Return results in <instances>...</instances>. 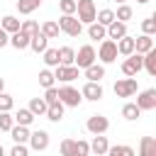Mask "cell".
Segmentation results:
<instances>
[{
	"label": "cell",
	"instance_id": "cell-1",
	"mask_svg": "<svg viewBox=\"0 0 156 156\" xmlns=\"http://www.w3.org/2000/svg\"><path fill=\"white\" fill-rule=\"evenodd\" d=\"M76 12H78L76 20H78L80 24H93V22H95V15H98L93 0H76Z\"/></svg>",
	"mask_w": 156,
	"mask_h": 156
},
{
	"label": "cell",
	"instance_id": "cell-2",
	"mask_svg": "<svg viewBox=\"0 0 156 156\" xmlns=\"http://www.w3.org/2000/svg\"><path fill=\"white\" fill-rule=\"evenodd\" d=\"M93 63H98V56H95V49L90 46V44H83L78 51H76V61H73V66L80 71H85L88 66H93Z\"/></svg>",
	"mask_w": 156,
	"mask_h": 156
},
{
	"label": "cell",
	"instance_id": "cell-3",
	"mask_svg": "<svg viewBox=\"0 0 156 156\" xmlns=\"http://www.w3.org/2000/svg\"><path fill=\"white\" fill-rule=\"evenodd\" d=\"M58 102H61L63 107H78V105L83 102L80 90L73 88V85H61V88H58Z\"/></svg>",
	"mask_w": 156,
	"mask_h": 156
},
{
	"label": "cell",
	"instance_id": "cell-4",
	"mask_svg": "<svg viewBox=\"0 0 156 156\" xmlns=\"http://www.w3.org/2000/svg\"><path fill=\"white\" fill-rule=\"evenodd\" d=\"M56 24H58V32H63L68 37H80V32H83V24L76 20V15H61V20Z\"/></svg>",
	"mask_w": 156,
	"mask_h": 156
},
{
	"label": "cell",
	"instance_id": "cell-5",
	"mask_svg": "<svg viewBox=\"0 0 156 156\" xmlns=\"http://www.w3.org/2000/svg\"><path fill=\"white\" fill-rule=\"evenodd\" d=\"M95 56L102 61V66L105 63H115L117 61V44L112 39H102L100 46H98V51H95Z\"/></svg>",
	"mask_w": 156,
	"mask_h": 156
},
{
	"label": "cell",
	"instance_id": "cell-6",
	"mask_svg": "<svg viewBox=\"0 0 156 156\" xmlns=\"http://www.w3.org/2000/svg\"><path fill=\"white\" fill-rule=\"evenodd\" d=\"M144 68V56L141 54H132V56H127L124 61H122V73L127 76V78H136V73Z\"/></svg>",
	"mask_w": 156,
	"mask_h": 156
},
{
	"label": "cell",
	"instance_id": "cell-7",
	"mask_svg": "<svg viewBox=\"0 0 156 156\" xmlns=\"http://www.w3.org/2000/svg\"><path fill=\"white\" fill-rule=\"evenodd\" d=\"M136 90H139L136 78H119L115 83V95L117 98H132V95H136Z\"/></svg>",
	"mask_w": 156,
	"mask_h": 156
},
{
	"label": "cell",
	"instance_id": "cell-8",
	"mask_svg": "<svg viewBox=\"0 0 156 156\" xmlns=\"http://www.w3.org/2000/svg\"><path fill=\"white\" fill-rule=\"evenodd\" d=\"M85 129H88L93 136L105 134V132L110 129V119H107L105 115H90V117H88V122H85Z\"/></svg>",
	"mask_w": 156,
	"mask_h": 156
},
{
	"label": "cell",
	"instance_id": "cell-9",
	"mask_svg": "<svg viewBox=\"0 0 156 156\" xmlns=\"http://www.w3.org/2000/svg\"><path fill=\"white\" fill-rule=\"evenodd\" d=\"M141 112H149V110H156V88H146L136 95V102H134Z\"/></svg>",
	"mask_w": 156,
	"mask_h": 156
},
{
	"label": "cell",
	"instance_id": "cell-10",
	"mask_svg": "<svg viewBox=\"0 0 156 156\" xmlns=\"http://www.w3.org/2000/svg\"><path fill=\"white\" fill-rule=\"evenodd\" d=\"M54 78L63 85H71L76 78H78V68L76 66H56L54 68Z\"/></svg>",
	"mask_w": 156,
	"mask_h": 156
},
{
	"label": "cell",
	"instance_id": "cell-11",
	"mask_svg": "<svg viewBox=\"0 0 156 156\" xmlns=\"http://www.w3.org/2000/svg\"><path fill=\"white\" fill-rule=\"evenodd\" d=\"M49 141H51L49 132H46V129H37V132L29 134V141H27V144H29L34 151H44V149H49Z\"/></svg>",
	"mask_w": 156,
	"mask_h": 156
},
{
	"label": "cell",
	"instance_id": "cell-12",
	"mask_svg": "<svg viewBox=\"0 0 156 156\" xmlns=\"http://www.w3.org/2000/svg\"><path fill=\"white\" fill-rule=\"evenodd\" d=\"M102 95H105V90H102L100 83H85V85L80 88V98H83V100L98 102V100H102Z\"/></svg>",
	"mask_w": 156,
	"mask_h": 156
},
{
	"label": "cell",
	"instance_id": "cell-13",
	"mask_svg": "<svg viewBox=\"0 0 156 156\" xmlns=\"http://www.w3.org/2000/svg\"><path fill=\"white\" fill-rule=\"evenodd\" d=\"M88 144H90V154H95V156H105V154H107V149H110V141H107V136H105V134L93 136V141H88Z\"/></svg>",
	"mask_w": 156,
	"mask_h": 156
},
{
	"label": "cell",
	"instance_id": "cell-14",
	"mask_svg": "<svg viewBox=\"0 0 156 156\" xmlns=\"http://www.w3.org/2000/svg\"><path fill=\"white\" fill-rule=\"evenodd\" d=\"M154 49V37H146V34H139V37H134V54H146V51H151Z\"/></svg>",
	"mask_w": 156,
	"mask_h": 156
},
{
	"label": "cell",
	"instance_id": "cell-15",
	"mask_svg": "<svg viewBox=\"0 0 156 156\" xmlns=\"http://www.w3.org/2000/svg\"><path fill=\"white\" fill-rule=\"evenodd\" d=\"M102 78H105V66L102 63H93V66L85 68V80L88 83H100Z\"/></svg>",
	"mask_w": 156,
	"mask_h": 156
},
{
	"label": "cell",
	"instance_id": "cell-16",
	"mask_svg": "<svg viewBox=\"0 0 156 156\" xmlns=\"http://www.w3.org/2000/svg\"><path fill=\"white\" fill-rule=\"evenodd\" d=\"M122 37H127V24L115 20V22L107 27V39H112V41H119Z\"/></svg>",
	"mask_w": 156,
	"mask_h": 156
},
{
	"label": "cell",
	"instance_id": "cell-17",
	"mask_svg": "<svg viewBox=\"0 0 156 156\" xmlns=\"http://www.w3.org/2000/svg\"><path fill=\"white\" fill-rule=\"evenodd\" d=\"M115 44H117V54H119V56H124V58H127V56H132V54H134V37H129V34H127V37H122V39H119V41H115Z\"/></svg>",
	"mask_w": 156,
	"mask_h": 156
},
{
	"label": "cell",
	"instance_id": "cell-18",
	"mask_svg": "<svg viewBox=\"0 0 156 156\" xmlns=\"http://www.w3.org/2000/svg\"><path fill=\"white\" fill-rule=\"evenodd\" d=\"M139 156H156V139L154 136L139 139Z\"/></svg>",
	"mask_w": 156,
	"mask_h": 156
},
{
	"label": "cell",
	"instance_id": "cell-19",
	"mask_svg": "<svg viewBox=\"0 0 156 156\" xmlns=\"http://www.w3.org/2000/svg\"><path fill=\"white\" fill-rule=\"evenodd\" d=\"M20 20L15 17V15H5L2 20H0V29L2 32H7V34H15V32H20Z\"/></svg>",
	"mask_w": 156,
	"mask_h": 156
},
{
	"label": "cell",
	"instance_id": "cell-20",
	"mask_svg": "<svg viewBox=\"0 0 156 156\" xmlns=\"http://www.w3.org/2000/svg\"><path fill=\"white\" fill-rule=\"evenodd\" d=\"M29 49H32V51H37V54H44V51L49 49V39L39 32V34L29 37Z\"/></svg>",
	"mask_w": 156,
	"mask_h": 156
},
{
	"label": "cell",
	"instance_id": "cell-21",
	"mask_svg": "<svg viewBox=\"0 0 156 156\" xmlns=\"http://www.w3.org/2000/svg\"><path fill=\"white\" fill-rule=\"evenodd\" d=\"M56 51H58V66H73V61H76V49L73 46H61Z\"/></svg>",
	"mask_w": 156,
	"mask_h": 156
},
{
	"label": "cell",
	"instance_id": "cell-22",
	"mask_svg": "<svg viewBox=\"0 0 156 156\" xmlns=\"http://www.w3.org/2000/svg\"><path fill=\"white\" fill-rule=\"evenodd\" d=\"M29 127H20V124H15L12 129H10V136H12V141L15 144H27L29 141Z\"/></svg>",
	"mask_w": 156,
	"mask_h": 156
},
{
	"label": "cell",
	"instance_id": "cell-23",
	"mask_svg": "<svg viewBox=\"0 0 156 156\" xmlns=\"http://www.w3.org/2000/svg\"><path fill=\"white\" fill-rule=\"evenodd\" d=\"M12 119H15V124H20V127H29V124L34 122V115H32L27 107H20V110L12 115Z\"/></svg>",
	"mask_w": 156,
	"mask_h": 156
},
{
	"label": "cell",
	"instance_id": "cell-24",
	"mask_svg": "<svg viewBox=\"0 0 156 156\" xmlns=\"http://www.w3.org/2000/svg\"><path fill=\"white\" fill-rule=\"evenodd\" d=\"M10 46H15L17 51L29 49V37H27L24 32H15V34H10Z\"/></svg>",
	"mask_w": 156,
	"mask_h": 156
},
{
	"label": "cell",
	"instance_id": "cell-25",
	"mask_svg": "<svg viewBox=\"0 0 156 156\" xmlns=\"http://www.w3.org/2000/svg\"><path fill=\"white\" fill-rule=\"evenodd\" d=\"M46 107H49V105H46L41 98H32L29 105H27V110H29L34 117H44V115H46Z\"/></svg>",
	"mask_w": 156,
	"mask_h": 156
},
{
	"label": "cell",
	"instance_id": "cell-26",
	"mask_svg": "<svg viewBox=\"0 0 156 156\" xmlns=\"http://www.w3.org/2000/svg\"><path fill=\"white\" fill-rule=\"evenodd\" d=\"M39 7H41V0H17V12L20 15H32Z\"/></svg>",
	"mask_w": 156,
	"mask_h": 156
},
{
	"label": "cell",
	"instance_id": "cell-27",
	"mask_svg": "<svg viewBox=\"0 0 156 156\" xmlns=\"http://www.w3.org/2000/svg\"><path fill=\"white\" fill-rule=\"evenodd\" d=\"M105 156H136V151L132 146H127V144H115V146L107 149Z\"/></svg>",
	"mask_w": 156,
	"mask_h": 156
},
{
	"label": "cell",
	"instance_id": "cell-28",
	"mask_svg": "<svg viewBox=\"0 0 156 156\" xmlns=\"http://www.w3.org/2000/svg\"><path fill=\"white\" fill-rule=\"evenodd\" d=\"M39 32H41V34H44L46 39H56V37L61 34V32H58V24H56L54 20H46V22H44V24L39 27Z\"/></svg>",
	"mask_w": 156,
	"mask_h": 156
},
{
	"label": "cell",
	"instance_id": "cell-29",
	"mask_svg": "<svg viewBox=\"0 0 156 156\" xmlns=\"http://www.w3.org/2000/svg\"><path fill=\"white\" fill-rule=\"evenodd\" d=\"M44 117H46L49 122H61V119H63V105H61V102H56V105H49Z\"/></svg>",
	"mask_w": 156,
	"mask_h": 156
},
{
	"label": "cell",
	"instance_id": "cell-30",
	"mask_svg": "<svg viewBox=\"0 0 156 156\" xmlns=\"http://www.w3.org/2000/svg\"><path fill=\"white\" fill-rule=\"evenodd\" d=\"M112 12H115V20H117V22H124V24H127V22L132 20V15H134V10H132L127 2H124V5H119V7H117V10H112Z\"/></svg>",
	"mask_w": 156,
	"mask_h": 156
},
{
	"label": "cell",
	"instance_id": "cell-31",
	"mask_svg": "<svg viewBox=\"0 0 156 156\" xmlns=\"http://www.w3.org/2000/svg\"><path fill=\"white\" fill-rule=\"evenodd\" d=\"M95 22H98V24H102V27L107 29V27L115 22V12H112L110 7H105V10H100V12L95 15Z\"/></svg>",
	"mask_w": 156,
	"mask_h": 156
},
{
	"label": "cell",
	"instance_id": "cell-32",
	"mask_svg": "<svg viewBox=\"0 0 156 156\" xmlns=\"http://www.w3.org/2000/svg\"><path fill=\"white\" fill-rule=\"evenodd\" d=\"M88 37H90V39H95V41H98V39L102 41V39H107V29H105L102 24L93 22V24H88Z\"/></svg>",
	"mask_w": 156,
	"mask_h": 156
},
{
	"label": "cell",
	"instance_id": "cell-33",
	"mask_svg": "<svg viewBox=\"0 0 156 156\" xmlns=\"http://www.w3.org/2000/svg\"><path fill=\"white\" fill-rule=\"evenodd\" d=\"M144 71L149 76H156V49H151V51L144 54Z\"/></svg>",
	"mask_w": 156,
	"mask_h": 156
},
{
	"label": "cell",
	"instance_id": "cell-34",
	"mask_svg": "<svg viewBox=\"0 0 156 156\" xmlns=\"http://www.w3.org/2000/svg\"><path fill=\"white\" fill-rule=\"evenodd\" d=\"M54 83H56L54 71H51V68H41V71H39V85L46 90V88H54Z\"/></svg>",
	"mask_w": 156,
	"mask_h": 156
},
{
	"label": "cell",
	"instance_id": "cell-35",
	"mask_svg": "<svg viewBox=\"0 0 156 156\" xmlns=\"http://www.w3.org/2000/svg\"><path fill=\"white\" fill-rule=\"evenodd\" d=\"M139 115H141V110H139L134 102H127V105L122 107V117H124L127 122H134V119H139Z\"/></svg>",
	"mask_w": 156,
	"mask_h": 156
},
{
	"label": "cell",
	"instance_id": "cell-36",
	"mask_svg": "<svg viewBox=\"0 0 156 156\" xmlns=\"http://www.w3.org/2000/svg\"><path fill=\"white\" fill-rule=\"evenodd\" d=\"M20 32H24L27 37H34V34H39V22L37 20H24L20 24Z\"/></svg>",
	"mask_w": 156,
	"mask_h": 156
},
{
	"label": "cell",
	"instance_id": "cell-37",
	"mask_svg": "<svg viewBox=\"0 0 156 156\" xmlns=\"http://www.w3.org/2000/svg\"><path fill=\"white\" fill-rule=\"evenodd\" d=\"M73 156H90V144L85 139H76L73 141Z\"/></svg>",
	"mask_w": 156,
	"mask_h": 156
},
{
	"label": "cell",
	"instance_id": "cell-38",
	"mask_svg": "<svg viewBox=\"0 0 156 156\" xmlns=\"http://www.w3.org/2000/svg\"><path fill=\"white\" fill-rule=\"evenodd\" d=\"M141 34H146V37H154L156 34V17L154 15L146 17V20H141Z\"/></svg>",
	"mask_w": 156,
	"mask_h": 156
},
{
	"label": "cell",
	"instance_id": "cell-39",
	"mask_svg": "<svg viewBox=\"0 0 156 156\" xmlns=\"http://www.w3.org/2000/svg\"><path fill=\"white\" fill-rule=\"evenodd\" d=\"M44 63H46V68H56L58 66V51L56 49H46L44 51Z\"/></svg>",
	"mask_w": 156,
	"mask_h": 156
},
{
	"label": "cell",
	"instance_id": "cell-40",
	"mask_svg": "<svg viewBox=\"0 0 156 156\" xmlns=\"http://www.w3.org/2000/svg\"><path fill=\"white\" fill-rule=\"evenodd\" d=\"M15 107V98L10 93H0V112H12Z\"/></svg>",
	"mask_w": 156,
	"mask_h": 156
},
{
	"label": "cell",
	"instance_id": "cell-41",
	"mask_svg": "<svg viewBox=\"0 0 156 156\" xmlns=\"http://www.w3.org/2000/svg\"><path fill=\"white\" fill-rule=\"evenodd\" d=\"M12 127H15L12 112H0V132H10Z\"/></svg>",
	"mask_w": 156,
	"mask_h": 156
},
{
	"label": "cell",
	"instance_id": "cell-42",
	"mask_svg": "<svg viewBox=\"0 0 156 156\" xmlns=\"http://www.w3.org/2000/svg\"><path fill=\"white\" fill-rule=\"evenodd\" d=\"M41 100H44L46 105H56V102H58V88H56V85H54V88H46Z\"/></svg>",
	"mask_w": 156,
	"mask_h": 156
},
{
	"label": "cell",
	"instance_id": "cell-43",
	"mask_svg": "<svg viewBox=\"0 0 156 156\" xmlns=\"http://www.w3.org/2000/svg\"><path fill=\"white\" fill-rule=\"evenodd\" d=\"M61 15H76V0H58Z\"/></svg>",
	"mask_w": 156,
	"mask_h": 156
},
{
	"label": "cell",
	"instance_id": "cell-44",
	"mask_svg": "<svg viewBox=\"0 0 156 156\" xmlns=\"http://www.w3.org/2000/svg\"><path fill=\"white\" fill-rule=\"evenodd\" d=\"M73 141H76V139H68V136L61 141V146H58L61 156H73Z\"/></svg>",
	"mask_w": 156,
	"mask_h": 156
},
{
	"label": "cell",
	"instance_id": "cell-45",
	"mask_svg": "<svg viewBox=\"0 0 156 156\" xmlns=\"http://www.w3.org/2000/svg\"><path fill=\"white\" fill-rule=\"evenodd\" d=\"M10 156H29V149H27V144H15V146L10 149Z\"/></svg>",
	"mask_w": 156,
	"mask_h": 156
},
{
	"label": "cell",
	"instance_id": "cell-46",
	"mask_svg": "<svg viewBox=\"0 0 156 156\" xmlns=\"http://www.w3.org/2000/svg\"><path fill=\"white\" fill-rule=\"evenodd\" d=\"M7 44H10V34L0 29V49H2V46H7Z\"/></svg>",
	"mask_w": 156,
	"mask_h": 156
},
{
	"label": "cell",
	"instance_id": "cell-47",
	"mask_svg": "<svg viewBox=\"0 0 156 156\" xmlns=\"http://www.w3.org/2000/svg\"><path fill=\"white\" fill-rule=\"evenodd\" d=\"M0 93H5V78H0Z\"/></svg>",
	"mask_w": 156,
	"mask_h": 156
},
{
	"label": "cell",
	"instance_id": "cell-48",
	"mask_svg": "<svg viewBox=\"0 0 156 156\" xmlns=\"http://www.w3.org/2000/svg\"><path fill=\"white\" fill-rule=\"evenodd\" d=\"M0 156H5V146L2 144H0Z\"/></svg>",
	"mask_w": 156,
	"mask_h": 156
},
{
	"label": "cell",
	"instance_id": "cell-49",
	"mask_svg": "<svg viewBox=\"0 0 156 156\" xmlns=\"http://www.w3.org/2000/svg\"><path fill=\"white\" fill-rule=\"evenodd\" d=\"M136 2H139V5H146V2H149V0H136Z\"/></svg>",
	"mask_w": 156,
	"mask_h": 156
},
{
	"label": "cell",
	"instance_id": "cell-50",
	"mask_svg": "<svg viewBox=\"0 0 156 156\" xmlns=\"http://www.w3.org/2000/svg\"><path fill=\"white\" fill-rule=\"evenodd\" d=\"M115 2H119V5H124V2H127V0H115Z\"/></svg>",
	"mask_w": 156,
	"mask_h": 156
}]
</instances>
